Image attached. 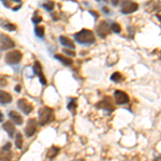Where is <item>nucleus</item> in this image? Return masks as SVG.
<instances>
[{
    "label": "nucleus",
    "instance_id": "31",
    "mask_svg": "<svg viewBox=\"0 0 161 161\" xmlns=\"http://www.w3.org/2000/svg\"><path fill=\"white\" fill-rule=\"evenodd\" d=\"M1 121H3V114L0 112V123H1Z\"/></svg>",
    "mask_w": 161,
    "mask_h": 161
},
{
    "label": "nucleus",
    "instance_id": "14",
    "mask_svg": "<svg viewBox=\"0 0 161 161\" xmlns=\"http://www.w3.org/2000/svg\"><path fill=\"white\" fill-rule=\"evenodd\" d=\"M3 129L8 132V134H9L10 137H12L14 136L15 133V126L14 124L12 123V121H7V123L3 124Z\"/></svg>",
    "mask_w": 161,
    "mask_h": 161
},
{
    "label": "nucleus",
    "instance_id": "34",
    "mask_svg": "<svg viewBox=\"0 0 161 161\" xmlns=\"http://www.w3.org/2000/svg\"><path fill=\"white\" fill-rule=\"evenodd\" d=\"M102 10H104V11H105V13H108V8H103Z\"/></svg>",
    "mask_w": 161,
    "mask_h": 161
},
{
    "label": "nucleus",
    "instance_id": "12",
    "mask_svg": "<svg viewBox=\"0 0 161 161\" xmlns=\"http://www.w3.org/2000/svg\"><path fill=\"white\" fill-rule=\"evenodd\" d=\"M12 101V96L4 90H0V103L1 104H8Z\"/></svg>",
    "mask_w": 161,
    "mask_h": 161
},
{
    "label": "nucleus",
    "instance_id": "15",
    "mask_svg": "<svg viewBox=\"0 0 161 161\" xmlns=\"http://www.w3.org/2000/svg\"><path fill=\"white\" fill-rule=\"evenodd\" d=\"M55 58L58 59V60H60L61 64H64V66H72V64H73V60H72L71 58H69V57H66V56H64V55H59V54H56Z\"/></svg>",
    "mask_w": 161,
    "mask_h": 161
},
{
    "label": "nucleus",
    "instance_id": "32",
    "mask_svg": "<svg viewBox=\"0 0 161 161\" xmlns=\"http://www.w3.org/2000/svg\"><path fill=\"white\" fill-rule=\"evenodd\" d=\"M15 90H16L17 92H20V86H19V85H17V86L15 87Z\"/></svg>",
    "mask_w": 161,
    "mask_h": 161
},
{
    "label": "nucleus",
    "instance_id": "35",
    "mask_svg": "<svg viewBox=\"0 0 161 161\" xmlns=\"http://www.w3.org/2000/svg\"><path fill=\"white\" fill-rule=\"evenodd\" d=\"M155 161H161V157H158V158H156Z\"/></svg>",
    "mask_w": 161,
    "mask_h": 161
},
{
    "label": "nucleus",
    "instance_id": "16",
    "mask_svg": "<svg viewBox=\"0 0 161 161\" xmlns=\"http://www.w3.org/2000/svg\"><path fill=\"white\" fill-rule=\"evenodd\" d=\"M59 40H60V43L64 46H67V47H70V48H74L75 47L73 41L70 40L69 38H67V37H60V38H59Z\"/></svg>",
    "mask_w": 161,
    "mask_h": 161
},
{
    "label": "nucleus",
    "instance_id": "17",
    "mask_svg": "<svg viewBox=\"0 0 161 161\" xmlns=\"http://www.w3.org/2000/svg\"><path fill=\"white\" fill-rule=\"evenodd\" d=\"M11 160V152L10 150L0 149V161H10Z\"/></svg>",
    "mask_w": 161,
    "mask_h": 161
},
{
    "label": "nucleus",
    "instance_id": "9",
    "mask_svg": "<svg viewBox=\"0 0 161 161\" xmlns=\"http://www.w3.org/2000/svg\"><path fill=\"white\" fill-rule=\"evenodd\" d=\"M97 106H98V108H104V110L108 111V112L114 111V106H113V103H112L110 97L103 98V100L100 101V102L97 104Z\"/></svg>",
    "mask_w": 161,
    "mask_h": 161
},
{
    "label": "nucleus",
    "instance_id": "29",
    "mask_svg": "<svg viewBox=\"0 0 161 161\" xmlns=\"http://www.w3.org/2000/svg\"><path fill=\"white\" fill-rule=\"evenodd\" d=\"M2 149H4V150H10V149H11V143H7V144L4 145L3 147H2Z\"/></svg>",
    "mask_w": 161,
    "mask_h": 161
},
{
    "label": "nucleus",
    "instance_id": "10",
    "mask_svg": "<svg viewBox=\"0 0 161 161\" xmlns=\"http://www.w3.org/2000/svg\"><path fill=\"white\" fill-rule=\"evenodd\" d=\"M33 71H35V73L39 76L41 84L46 85V79H45V76L43 75L42 67H41V64H40L39 61H36V62H35V66H33Z\"/></svg>",
    "mask_w": 161,
    "mask_h": 161
},
{
    "label": "nucleus",
    "instance_id": "6",
    "mask_svg": "<svg viewBox=\"0 0 161 161\" xmlns=\"http://www.w3.org/2000/svg\"><path fill=\"white\" fill-rule=\"evenodd\" d=\"M111 26H108V22H101L99 25L97 26V33L100 38H105L106 36L110 33Z\"/></svg>",
    "mask_w": 161,
    "mask_h": 161
},
{
    "label": "nucleus",
    "instance_id": "27",
    "mask_svg": "<svg viewBox=\"0 0 161 161\" xmlns=\"http://www.w3.org/2000/svg\"><path fill=\"white\" fill-rule=\"evenodd\" d=\"M41 20H42V17L39 16L38 14H36V16L33 17V23H39V22H41Z\"/></svg>",
    "mask_w": 161,
    "mask_h": 161
},
{
    "label": "nucleus",
    "instance_id": "4",
    "mask_svg": "<svg viewBox=\"0 0 161 161\" xmlns=\"http://www.w3.org/2000/svg\"><path fill=\"white\" fill-rule=\"evenodd\" d=\"M23 58V54L19 51H12L6 55V61L9 64H19Z\"/></svg>",
    "mask_w": 161,
    "mask_h": 161
},
{
    "label": "nucleus",
    "instance_id": "25",
    "mask_svg": "<svg viewBox=\"0 0 161 161\" xmlns=\"http://www.w3.org/2000/svg\"><path fill=\"white\" fill-rule=\"evenodd\" d=\"M76 108V103H75V100H71V102L68 104V108H70V110H72V111H74V108Z\"/></svg>",
    "mask_w": 161,
    "mask_h": 161
},
{
    "label": "nucleus",
    "instance_id": "38",
    "mask_svg": "<svg viewBox=\"0 0 161 161\" xmlns=\"http://www.w3.org/2000/svg\"><path fill=\"white\" fill-rule=\"evenodd\" d=\"M97 1H100V0H97Z\"/></svg>",
    "mask_w": 161,
    "mask_h": 161
},
{
    "label": "nucleus",
    "instance_id": "19",
    "mask_svg": "<svg viewBox=\"0 0 161 161\" xmlns=\"http://www.w3.org/2000/svg\"><path fill=\"white\" fill-rule=\"evenodd\" d=\"M111 80H113V82H115V83H119V82H123L124 76L120 73H119V72H115V73L112 74Z\"/></svg>",
    "mask_w": 161,
    "mask_h": 161
},
{
    "label": "nucleus",
    "instance_id": "3",
    "mask_svg": "<svg viewBox=\"0 0 161 161\" xmlns=\"http://www.w3.org/2000/svg\"><path fill=\"white\" fill-rule=\"evenodd\" d=\"M137 9H139V4L131 0H124V2L121 3V12L124 14H131Z\"/></svg>",
    "mask_w": 161,
    "mask_h": 161
},
{
    "label": "nucleus",
    "instance_id": "13",
    "mask_svg": "<svg viewBox=\"0 0 161 161\" xmlns=\"http://www.w3.org/2000/svg\"><path fill=\"white\" fill-rule=\"evenodd\" d=\"M9 115H10V117H11V119L13 120V123L14 124L19 125V126H20V125L23 124V117L19 113H17V112H15V111H11L9 113Z\"/></svg>",
    "mask_w": 161,
    "mask_h": 161
},
{
    "label": "nucleus",
    "instance_id": "28",
    "mask_svg": "<svg viewBox=\"0 0 161 161\" xmlns=\"http://www.w3.org/2000/svg\"><path fill=\"white\" fill-rule=\"evenodd\" d=\"M64 53L68 54V55H70V56H75V53H74L73 51H69V50H64Z\"/></svg>",
    "mask_w": 161,
    "mask_h": 161
},
{
    "label": "nucleus",
    "instance_id": "1",
    "mask_svg": "<svg viewBox=\"0 0 161 161\" xmlns=\"http://www.w3.org/2000/svg\"><path fill=\"white\" fill-rule=\"evenodd\" d=\"M55 120V114L52 108H47V106H43L39 111V123L41 126H46L52 121Z\"/></svg>",
    "mask_w": 161,
    "mask_h": 161
},
{
    "label": "nucleus",
    "instance_id": "36",
    "mask_svg": "<svg viewBox=\"0 0 161 161\" xmlns=\"http://www.w3.org/2000/svg\"><path fill=\"white\" fill-rule=\"evenodd\" d=\"M15 2H19V3H20V0H14Z\"/></svg>",
    "mask_w": 161,
    "mask_h": 161
},
{
    "label": "nucleus",
    "instance_id": "18",
    "mask_svg": "<svg viewBox=\"0 0 161 161\" xmlns=\"http://www.w3.org/2000/svg\"><path fill=\"white\" fill-rule=\"evenodd\" d=\"M59 152H60V149H59L58 147H55V146L51 147L47 152V158L48 159H54V158L59 154Z\"/></svg>",
    "mask_w": 161,
    "mask_h": 161
},
{
    "label": "nucleus",
    "instance_id": "8",
    "mask_svg": "<svg viewBox=\"0 0 161 161\" xmlns=\"http://www.w3.org/2000/svg\"><path fill=\"white\" fill-rule=\"evenodd\" d=\"M0 44H1L2 50H9V48H13L15 46L14 41L7 35H0Z\"/></svg>",
    "mask_w": 161,
    "mask_h": 161
},
{
    "label": "nucleus",
    "instance_id": "24",
    "mask_svg": "<svg viewBox=\"0 0 161 161\" xmlns=\"http://www.w3.org/2000/svg\"><path fill=\"white\" fill-rule=\"evenodd\" d=\"M43 7L45 8L46 10H48V11H52V9L54 8V3L53 2H48V3H44Z\"/></svg>",
    "mask_w": 161,
    "mask_h": 161
},
{
    "label": "nucleus",
    "instance_id": "7",
    "mask_svg": "<svg viewBox=\"0 0 161 161\" xmlns=\"http://www.w3.org/2000/svg\"><path fill=\"white\" fill-rule=\"evenodd\" d=\"M37 120H36L35 118H30L29 120H28L27 123V126H26L25 128V133L27 136H35L36 131H37Z\"/></svg>",
    "mask_w": 161,
    "mask_h": 161
},
{
    "label": "nucleus",
    "instance_id": "37",
    "mask_svg": "<svg viewBox=\"0 0 161 161\" xmlns=\"http://www.w3.org/2000/svg\"><path fill=\"white\" fill-rule=\"evenodd\" d=\"M79 161H85L84 159H80V160H79Z\"/></svg>",
    "mask_w": 161,
    "mask_h": 161
},
{
    "label": "nucleus",
    "instance_id": "26",
    "mask_svg": "<svg viewBox=\"0 0 161 161\" xmlns=\"http://www.w3.org/2000/svg\"><path fill=\"white\" fill-rule=\"evenodd\" d=\"M7 85V80L4 77H2V76H0V87H2V86H6Z\"/></svg>",
    "mask_w": 161,
    "mask_h": 161
},
{
    "label": "nucleus",
    "instance_id": "30",
    "mask_svg": "<svg viewBox=\"0 0 161 161\" xmlns=\"http://www.w3.org/2000/svg\"><path fill=\"white\" fill-rule=\"evenodd\" d=\"M112 1V3L114 4V6H117V4L119 3V1H120V0H111Z\"/></svg>",
    "mask_w": 161,
    "mask_h": 161
},
{
    "label": "nucleus",
    "instance_id": "2",
    "mask_svg": "<svg viewBox=\"0 0 161 161\" xmlns=\"http://www.w3.org/2000/svg\"><path fill=\"white\" fill-rule=\"evenodd\" d=\"M75 40L80 44H92L95 42V33L92 30L82 29L75 33Z\"/></svg>",
    "mask_w": 161,
    "mask_h": 161
},
{
    "label": "nucleus",
    "instance_id": "20",
    "mask_svg": "<svg viewBox=\"0 0 161 161\" xmlns=\"http://www.w3.org/2000/svg\"><path fill=\"white\" fill-rule=\"evenodd\" d=\"M23 136H22V134L19 133V132H17V134H16V139H15V145H16V147L19 149H20L23 147Z\"/></svg>",
    "mask_w": 161,
    "mask_h": 161
},
{
    "label": "nucleus",
    "instance_id": "22",
    "mask_svg": "<svg viewBox=\"0 0 161 161\" xmlns=\"http://www.w3.org/2000/svg\"><path fill=\"white\" fill-rule=\"evenodd\" d=\"M35 31H36V35H37L39 38H42L44 36V28L41 27V26H38Z\"/></svg>",
    "mask_w": 161,
    "mask_h": 161
},
{
    "label": "nucleus",
    "instance_id": "33",
    "mask_svg": "<svg viewBox=\"0 0 161 161\" xmlns=\"http://www.w3.org/2000/svg\"><path fill=\"white\" fill-rule=\"evenodd\" d=\"M156 16H157V19H160V22H161V15L157 14V15H156Z\"/></svg>",
    "mask_w": 161,
    "mask_h": 161
},
{
    "label": "nucleus",
    "instance_id": "5",
    "mask_svg": "<svg viewBox=\"0 0 161 161\" xmlns=\"http://www.w3.org/2000/svg\"><path fill=\"white\" fill-rule=\"evenodd\" d=\"M114 98H115L116 103L119 105L127 104L129 102V96L125 92H121V90H116L114 92Z\"/></svg>",
    "mask_w": 161,
    "mask_h": 161
},
{
    "label": "nucleus",
    "instance_id": "21",
    "mask_svg": "<svg viewBox=\"0 0 161 161\" xmlns=\"http://www.w3.org/2000/svg\"><path fill=\"white\" fill-rule=\"evenodd\" d=\"M111 30L116 33H119L121 31V27H120V25L117 24V23H113V24L111 25Z\"/></svg>",
    "mask_w": 161,
    "mask_h": 161
},
{
    "label": "nucleus",
    "instance_id": "11",
    "mask_svg": "<svg viewBox=\"0 0 161 161\" xmlns=\"http://www.w3.org/2000/svg\"><path fill=\"white\" fill-rule=\"evenodd\" d=\"M19 106L25 114H29L33 108L32 104H31L29 101L26 100V99H19Z\"/></svg>",
    "mask_w": 161,
    "mask_h": 161
},
{
    "label": "nucleus",
    "instance_id": "23",
    "mask_svg": "<svg viewBox=\"0 0 161 161\" xmlns=\"http://www.w3.org/2000/svg\"><path fill=\"white\" fill-rule=\"evenodd\" d=\"M3 27L6 28V29H8V30H11V31H13V30L16 29V26L13 25V24H11V23H7V24H3Z\"/></svg>",
    "mask_w": 161,
    "mask_h": 161
}]
</instances>
